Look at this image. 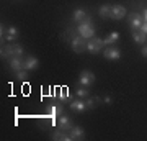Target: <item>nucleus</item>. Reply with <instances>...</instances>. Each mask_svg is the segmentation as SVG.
I'll return each mask as SVG.
<instances>
[{"label": "nucleus", "mask_w": 147, "mask_h": 141, "mask_svg": "<svg viewBox=\"0 0 147 141\" xmlns=\"http://www.w3.org/2000/svg\"><path fill=\"white\" fill-rule=\"evenodd\" d=\"M77 33H79V36H82L84 40H90V38L95 36V28H93V23H92V18H90V16H85L84 20L79 23Z\"/></svg>", "instance_id": "f257e3e1"}, {"label": "nucleus", "mask_w": 147, "mask_h": 141, "mask_svg": "<svg viewBox=\"0 0 147 141\" xmlns=\"http://www.w3.org/2000/svg\"><path fill=\"white\" fill-rule=\"evenodd\" d=\"M105 48V40H101L98 36H93L87 40V51L88 52H93V54H98L101 52V49Z\"/></svg>", "instance_id": "f03ea898"}, {"label": "nucleus", "mask_w": 147, "mask_h": 141, "mask_svg": "<svg viewBox=\"0 0 147 141\" xmlns=\"http://www.w3.org/2000/svg\"><path fill=\"white\" fill-rule=\"evenodd\" d=\"M96 77H95V74L92 71H82L79 76V84L82 87H90V85H93Z\"/></svg>", "instance_id": "7ed1b4c3"}, {"label": "nucleus", "mask_w": 147, "mask_h": 141, "mask_svg": "<svg viewBox=\"0 0 147 141\" xmlns=\"http://www.w3.org/2000/svg\"><path fill=\"white\" fill-rule=\"evenodd\" d=\"M127 20H129V25L132 26L134 31H139L141 26H142V23H144V18H142L141 13H129Z\"/></svg>", "instance_id": "20e7f679"}, {"label": "nucleus", "mask_w": 147, "mask_h": 141, "mask_svg": "<svg viewBox=\"0 0 147 141\" xmlns=\"http://www.w3.org/2000/svg\"><path fill=\"white\" fill-rule=\"evenodd\" d=\"M72 49L74 52H84L85 49H87V40H84L82 36H75L72 38Z\"/></svg>", "instance_id": "39448f33"}, {"label": "nucleus", "mask_w": 147, "mask_h": 141, "mask_svg": "<svg viewBox=\"0 0 147 141\" xmlns=\"http://www.w3.org/2000/svg\"><path fill=\"white\" fill-rule=\"evenodd\" d=\"M127 15L124 5H111V18L113 20H121Z\"/></svg>", "instance_id": "423d86ee"}, {"label": "nucleus", "mask_w": 147, "mask_h": 141, "mask_svg": "<svg viewBox=\"0 0 147 141\" xmlns=\"http://www.w3.org/2000/svg\"><path fill=\"white\" fill-rule=\"evenodd\" d=\"M103 56H105L106 59H110V61H118V59L121 58V49H118V48L115 46H108L103 51Z\"/></svg>", "instance_id": "0eeeda50"}, {"label": "nucleus", "mask_w": 147, "mask_h": 141, "mask_svg": "<svg viewBox=\"0 0 147 141\" xmlns=\"http://www.w3.org/2000/svg\"><path fill=\"white\" fill-rule=\"evenodd\" d=\"M47 112H49V118L53 121H56V118H59V116L64 113V107L61 104H54V105H49V108H47Z\"/></svg>", "instance_id": "6e6552de"}, {"label": "nucleus", "mask_w": 147, "mask_h": 141, "mask_svg": "<svg viewBox=\"0 0 147 141\" xmlns=\"http://www.w3.org/2000/svg\"><path fill=\"white\" fill-rule=\"evenodd\" d=\"M72 126H74V123H72V120H70L69 116H65V115L59 116V120H57V130L70 131V130H72Z\"/></svg>", "instance_id": "1a4fd4ad"}, {"label": "nucleus", "mask_w": 147, "mask_h": 141, "mask_svg": "<svg viewBox=\"0 0 147 141\" xmlns=\"http://www.w3.org/2000/svg\"><path fill=\"white\" fill-rule=\"evenodd\" d=\"M69 108L72 110V112H77V113H82L87 110V104H85L82 99H75L72 102H69Z\"/></svg>", "instance_id": "9d476101"}, {"label": "nucleus", "mask_w": 147, "mask_h": 141, "mask_svg": "<svg viewBox=\"0 0 147 141\" xmlns=\"http://www.w3.org/2000/svg\"><path fill=\"white\" fill-rule=\"evenodd\" d=\"M38 67H39V61L34 56H28L23 61V69H26V71H36Z\"/></svg>", "instance_id": "9b49d317"}, {"label": "nucleus", "mask_w": 147, "mask_h": 141, "mask_svg": "<svg viewBox=\"0 0 147 141\" xmlns=\"http://www.w3.org/2000/svg\"><path fill=\"white\" fill-rule=\"evenodd\" d=\"M23 61H25V59H21L20 56H13V58H10V59H8V63H10V69L13 71V72L21 71V69H23Z\"/></svg>", "instance_id": "f8f14e48"}, {"label": "nucleus", "mask_w": 147, "mask_h": 141, "mask_svg": "<svg viewBox=\"0 0 147 141\" xmlns=\"http://www.w3.org/2000/svg\"><path fill=\"white\" fill-rule=\"evenodd\" d=\"M69 135H70V140H82L85 136V131L80 126H72V130L69 131Z\"/></svg>", "instance_id": "ddd939ff"}, {"label": "nucleus", "mask_w": 147, "mask_h": 141, "mask_svg": "<svg viewBox=\"0 0 147 141\" xmlns=\"http://www.w3.org/2000/svg\"><path fill=\"white\" fill-rule=\"evenodd\" d=\"M18 35H20V31H18V28H16V26H8V28H7L5 40H7V41H10V43H13L16 38H18Z\"/></svg>", "instance_id": "4468645a"}, {"label": "nucleus", "mask_w": 147, "mask_h": 141, "mask_svg": "<svg viewBox=\"0 0 147 141\" xmlns=\"http://www.w3.org/2000/svg\"><path fill=\"white\" fill-rule=\"evenodd\" d=\"M13 56H16L15 54V48H13V43L8 44V46H5V48H2V58L3 59H10V58H13Z\"/></svg>", "instance_id": "2eb2a0df"}, {"label": "nucleus", "mask_w": 147, "mask_h": 141, "mask_svg": "<svg viewBox=\"0 0 147 141\" xmlns=\"http://www.w3.org/2000/svg\"><path fill=\"white\" fill-rule=\"evenodd\" d=\"M57 99L61 100V102H72V95H70V92H69L67 89H59V94H57Z\"/></svg>", "instance_id": "dca6fc26"}, {"label": "nucleus", "mask_w": 147, "mask_h": 141, "mask_svg": "<svg viewBox=\"0 0 147 141\" xmlns=\"http://www.w3.org/2000/svg\"><path fill=\"white\" fill-rule=\"evenodd\" d=\"M118 40H119V33L118 31H111L110 35L105 38V44L106 46H113V44H116Z\"/></svg>", "instance_id": "f3484780"}, {"label": "nucleus", "mask_w": 147, "mask_h": 141, "mask_svg": "<svg viewBox=\"0 0 147 141\" xmlns=\"http://www.w3.org/2000/svg\"><path fill=\"white\" fill-rule=\"evenodd\" d=\"M132 40H134L136 43H139V44H146L147 35L146 33H142L141 30H139V31H132Z\"/></svg>", "instance_id": "a211bd4d"}, {"label": "nucleus", "mask_w": 147, "mask_h": 141, "mask_svg": "<svg viewBox=\"0 0 147 141\" xmlns=\"http://www.w3.org/2000/svg\"><path fill=\"white\" fill-rule=\"evenodd\" d=\"M98 15H100L101 18H111V5H108V3L101 5L100 8H98Z\"/></svg>", "instance_id": "6ab92c4d"}, {"label": "nucleus", "mask_w": 147, "mask_h": 141, "mask_svg": "<svg viewBox=\"0 0 147 141\" xmlns=\"http://www.w3.org/2000/svg\"><path fill=\"white\" fill-rule=\"evenodd\" d=\"M85 16H87V13H85L84 8H75V10H74V15H72V20L75 21V23H80Z\"/></svg>", "instance_id": "aec40b11"}, {"label": "nucleus", "mask_w": 147, "mask_h": 141, "mask_svg": "<svg viewBox=\"0 0 147 141\" xmlns=\"http://www.w3.org/2000/svg\"><path fill=\"white\" fill-rule=\"evenodd\" d=\"M53 140H59V141H70V135H65L62 130L56 131V133H53V136H51Z\"/></svg>", "instance_id": "412c9836"}, {"label": "nucleus", "mask_w": 147, "mask_h": 141, "mask_svg": "<svg viewBox=\"0 0 147 141\" xmlns=\"http://www.w3.org/2000/svg\"><path fill=\"white\" fill-rule=\"evenodd\" d=\"M100 102V99L98 97H87V100H85V104H87V108H95L96 107V104Z\"/></svg>", "instance_id": "4be33fe9"}, {"label": "nucleus", "mask_w": 147, "mask_h": 141, "mask_svg": "<svg viewBox=\"0 0 147 141\" xmlns=\"http://www.w3.org/2000/svg\"><path fill=\"white\" fill-rule=\"evenodd\" d=\"M75 94H77V97H79V99H87V97L90 95L87 89H80V87H79L77 90H75Z\"/></svg>", "instance_id": "5701e85b"}, {"label": "nucleus", "mask_w": 147, "mask_h": 141, "mask_svg": "<svg viewBox=\"0 0 147 141\" xmlns=\"http://www.w3.org/2000/svg\"><path fill=\"white\" fill-rule=\"evenodd\" d=\"M28 72L30 71H26V69H21V71H18L16 74V79H20V80H25V79H28Z\"/></svg>", "instance_id": "b1692460"}, {"label": "nucleus", "mask_w": 147, "mask_h": 141, "mask_svg": "<svg viewBox=\"0 0 147 141\" xmlns=\"http://www.w3.org/2000/svg\"><path fill=\"white\" fill-rule=\"evenodd\" d=\"M13 48H15V54L16 56H21V54H23V46H21L20 43H13Z\"/></svg>", "instance_id": "393cba45"}, {"label": "nucleus", "mask_w": 147, "mask_h": 141, "mask_svg": "<svg viewBox=\"0 0 147 141\" xmlns=\"http://www.w3.org/2000/svg\"><path fill=\"white\" fill-rule=\"evenodd\" d=\"M142 18H144V23H147V8L142 10Z\"/></svg>", "instance_id": "a878e982"}, {"label": "nucleus", "mask_w": 147, "mask_h": 141, "mask_svg": "<svg viewBox=\"0 0 147 141\" xmlns=\"http://www.w3.org/2000/svg\"><path fill=\"white\" fill-rule=\"evenodd\" d=\"M141 31H142V33H146V35H147V23H142V26H141Z\"/></svg>", "instance_id": "bb28decb"}, {"label": "nucleus", "mask_w": 147, "mask_h": 141, "mask_svg": "<svg viewBox=\"0 0 147 141\" xmlns=\"http://www.w3.org/2000/svg\"><path fill=\"white\" fill-rule=\"evenodd\" d=\"M103 102H105L106 105H110L111 102H113V100H111V97H105V99H103Z\"/></svg>", "instance_id": "cd10ccee"}, {"label": "nucleus", "mask_w": 147, "mask_h": 141, "mask_svg": "<svg viewBox=\"0 0 147 141\" xmlns=\"http://www.w3.org/2000/svg\"><path fill=\"white\" fill-rule=\"evenodd\" d=\"M142 56H144V58H147V46L142 48Z\"/></svg>", "instance_id": "c85d7f7f"}]
</instances>
